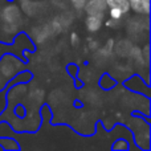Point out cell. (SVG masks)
Returning <instances> with one entry per match:
<instances>
[{"label":"cell","mask_w":151,"mask_h":151,"mask_svg":"<svg viewBox=\"0 0 151 151\" xmlns=\"http://www.w3.org/2000/svg\"><path fill=\"white\" fill-rule=\"evenodd\" d=\"M72 39H73V44H76V41L78 42V37H76V35H73V36H72Z\"/></svg>","instance_id":"9c48e42d"},{"label":"cell","mask_w":151,"mask_h":151,"mask_svg":"<svg viewBox=\"0 0 151 151\" xmlns=\"http://www.w3.org/2000/svg\"><path fill=\"white\" fill-rule=\"evenodd\" d=\"M102 27V17L96 15H89L86 19V28L90 32H97Z\"/></svg>","instance_id":"7a4b0ae2"},{"label":"cell","mask_w":151,"mask_h":151,"mask_svg":"<svg viewBox=\"0 0 151 151\" xmlns=\"http://www.w3.org/2000/svg\"><path fill=\"white\" fill-rule=\"evenodd\" d=\"M123 16V12L119 8H110V17L114 19V20H119Z\"/></svg>","instance_id":"8992f818"},{"label":"cell","mask_w":151,"mask_h":151,"mask_svg":"<svg viewBox=\"0 0 151 151\" xmlns=\"http://www.w3.org/2000/svg\"><path fill=\"white\" fill-rule=\"evenodd\" d=\"M107 4V7L110 8H119L123 13H126L130 9V5H129V0H105Z\"/></svg>","instance_id":"277c9868"},{"label":"cell","mask_w":151,"mask_h":151,"mask_svg":"<svg viewBox=\"0 0 151 151\" xmlns=\"http://www.w3.org/2000/svg\"><path fill=\"white\" fill-rule=\"evenodd\" d=\"M143 13H150V0H143Z\"/></svg>","instance_id":"ba28073f"},{"label":"cell","mask_w":151,"mask_h":151,"mask_svg":"<svg viewBox=\"0 0 151 151\" xmlns=\"http://www.w3.org/2000/svg\"><path fill=\"white\" fill-rule=\"evenodd\" d=\"M107 4L105 0H89L85 4V9L88 15H96L99 17H104V12L106 9Z\"/></svg>","instance_id":"6da1fadb"},{"label":"cell","mask_w":151,"mask_h":151,"mask_svg":"<svg viewBox=\"0 0 151 151\" xmlns=\"http://www.w3.org/2000/svg\"><path fill=\"white\" fill-rule=\"evenodd\" d=\"M129 5H130L135 12L143 13V0H129Z\"/></svg>","instance_id":"5b68a950"},{"label":"cell","mask_w":151,"mask_h":151,"mask_svg":"<svg viewBox=\"0 0 151 151\" xmlns=\"http://www.w3.org/2000/svg\"><path fill=\"white\" fill-rule=\"evenodd\" d=\"M3 16H4V19L7 21L15 23V21L19 19V16H20V11H19V8L16 7V5H9V7H7L4 9Z\"/></svg>","instance_id":"3957f363"},{"label":"cell","mask_w":151,"mask_h":151,"mask_svg":"<svg viewBox=\"0 0 151 151\" xmlns=\"http://www.w3.org/2000/svg\"><path fill=\"white\" fill-rule=\"evenodd\" d=\"M72 1H73V5L76 8L81 9V8L85 7V4H86V1H88V0H72Z\"/></svg>","instance_id":"52a82bcc"}]
</instances>
